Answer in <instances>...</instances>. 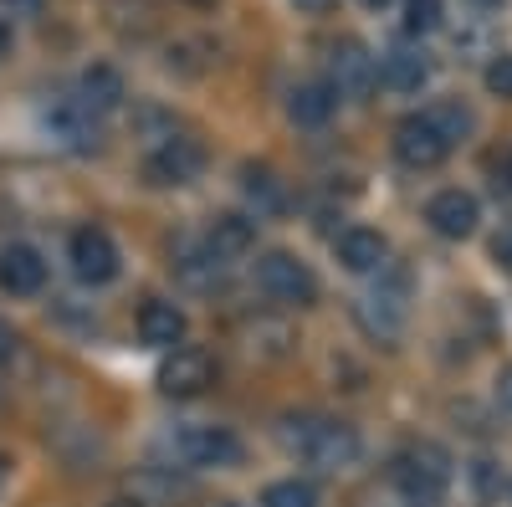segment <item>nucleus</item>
Listing matches in <instances>:
<instances>
[{"label": "nucleus", "mask_w": 512, "mask_h": 507, "mask_svg": "<svg viewBox=\"0 0 512 507\" xmlns=\"http://www.w3.org/2000/svg\"><path fill=\"white\" fill-rule=\"evenodd\" d=\"M0 6H6L11 16H36V11H41V0H0Z\"/></svg>", "instance_id": "cd10ccee"}, {"label": "nucleus", "mask_w": 512, "mask_h": 507, "mask_svg": "<svg viewBox=\"0 0 512 507\" xmlns=\"http://www.w3.org/2000/svg\"><path fill=\"white\" fill-rule=\"evenodd\" d=\"M425 118H431L436 123V129H441V139L456 149L466 134H472V113H466L461 103H436V108H425Z\"/></svg>", "instance_id": "5701e85b"}, {"label": "nucleus", "mask_w": 512, "mask_h": 507, "mask_svg": "<svg viewBox=\"0 0 512 507\" xmlns=\"http://www.w3.org/2000/svg\"><path fill=\"white\" fill-rule=\"evenodd\" d=\"M108 507H144L139 497H118V502H108Z\"/></svg>", "instance_id": "473e14b6"}, {"label": "nucleus", "mask_w": 512, "mask_h": 507, "mask_svg": "<svg viewBox=\"0 0 512 507\" xmlns=\"http://www.w3.org/2000/svg\"><path fill=\"white\" fill-rule=\"evenodd\" d=\"M338 98L328 82H297V88L287 93V118L297 123V129H323V123L333 118Z\"/></svg>", "instance_id": "2eb2a0df"}, {"label": "nucleus", "mask_w": 512, "mask_h": 507, "mask_svg": "<svg viewBox=\"0 0 512 507\" xmlns=\"http://www.w3.org/2000/svg\"><path fill=\"white\" fill-rule=\"evenodd\" d=\"M216 507H241V502H216Z\"/></svg>", "instance_id": "e433bc0d"}, {"label": "nucleus", "mask_w": 512, "mask_h": 507, "mask_svg": "<svg viewBox=\"0 0 512 507\" xmlns=\"http://www.w3.org/2000/svg\"><path fill=\"white\" fill-rule=\"evenodd\" d=\"M425 221H431V231L446 236V241H466L482 221V205L466 190H441V195H431V205H425Z\"/></svg>", "instance_id": "9d476101"}, {"label": "nucleus", "mask_w": 512, "mask_h": 507, "mask_svg": "<svg viewBox=\"0 0 512 507\" xmlns=\"http://www.w3.org/2000/svg\"><path fill=\"white\" fill-rule=\"evenodd\" d=\"M359 323H364L369 338H379V344H395L400 328H405V282L379 287V292H369V298H359Z\"/></svg>", "instance_id": "f8f14e48"}, {"label": "nucleus", "mask_w": 512, "mask_h": 507, "mask_svg": "<svg viewBox=\"0 0 512 507\" xmlns=\"http://www.w3.org/2000/svg\"><path fill=\"white\" fill-rule=\"evenodd\" d=\"M436 26H441V0H410V6H405V31L410 36H425Z\"/></svg>", "instance_id": "b1692460"}, {"label": "nucleus", "mask_w": 512, "mask_h": 507, "mask_svg": "<svg viewBox=\"0 0 512 507\" xmlns=\"http://www.w3.org/2000/svg\"><path fill=\"white\" fill-rule=\"evenodd\" d=\"M395 154H400V164H410V169H436L446 154H451V144L441 139V129L425 113H410L400 129H395Z\"/></svg>", "instance_id": "1a4fd4ad"}, {"label": "nucleus", "mask_w": 512, "mask_h": 507, "mask_svg": "<svg viewBox=\"0 0 512 507\" xmlns=\"http://www.w3.org/2000/svg\"><path fill=\"white\" fill-rule=\"evenodd\" d=\"M0 287H6L11 298H36V292L47 287V257L26 241H11L0 251Z\"/></svg>", "instance_id": "9b49d317"}, {"label": "nucleus", "mask_w": 512, "mask_h": 507, "mask_svg": "<svg viewBox=\"0 0 512 507\" xmlns=\"http://www.w3.org/2000/svg\"><path fill=\"white\" fill-rule=\"evenodd\" d=\"M333 251H338V262H344L349 272H379L384 257H390V241H384L379 231H369V226H349L344 236L333 241Z\"/></svg>", "instance_id": "ddd939ff"}, {"label": "nucleus", "mask_w": 512, "mask_h": 507, "mask_svg": "<svg viewBox=\"0 0 512 507\" xmlns=\"http://www.w3.org/2000/svg\"><path fill=\"white\" fill-rule=\"evenodd\" d=\"M359 6H369V11H379V6H390V0H359Z\"/></svg>", "instance_id": "72a5a7b5"}, {"label": "nucleus", "mask_w": 512, "mask_h": 507, "mask_svg": "<svg viewBox=\"0 0 512 507\" xmlns=\"http://www.w3.org/2000/svg\"><path fill=\"white\" fill-rule=\"evenodd\" d=\"M6 47H11V31H6V21H0V57H6Z\"/></svg>", "instance_id": "2f4dec72"}, {"label": "nucleus", "mask_w": 512, "mask_h": 507, "mask_svg": "<svg viewBox=\"0 0 512 507\" xmlns=\"http://www.w3.org/2000/svg\"><path fill=\"white\" fill-rule=\"evenodd\" d=\"M11 354H16V333H11L6 318H0V364H11Z\"/></svg>", "instance_id": "bb28decb"}, {"label": "nucleus", "mask_w": 512, "mask_h": 507, "mask_svg": "<svg viewBox=\"0 0 512 507\" xmlns=\"http://www.w3.org/2000/svg\"><path fill=\"white\" fill-rule=\"evenodd\" d=\"M41 129H47L52 144H62V149H88L93 144V113L77 108V103H57V108L41 113Z\"/></svg>", "instance_id": "f3484780"}, {"label": "nucleus", "mask_w": 512, "mask_h": 507, "mask_svg": "<svg viewBox=\"0 0 512 507\" xmlns=\"http://www.w3.org/2000/svg\"><path fill=\"white\" fill-rule=\"evenodd\" d=\"M190 6H210V0H190Z\"/></svg>", "instance_id": "4c0bfd02"}, {"label": "nucleus", "mask_w": 512, "mask_h": 507, "mask_svg": "<svg viewBox=\"0 0 512 507\" xmlns=\"http://www.w3.org/2000/svg\"><path fill=\"white\" fill-rule=\"evenodd\" d=\"M333 6V0H297V11H308V16H323Z\"/></svg>", "instance_id": "7c9ffc66"}, {"label": "nucleus", "mask_w": 512, "mask_h": 507, "mask_svg": "<svg viewBox=\"0 0 512 507\" xmlns=\"http://www.w3.org/2000/svg\"><path fill=\"white\" fill-rule=\"evenodd\" d=\"M487 93H497V98H512V52L507 57H497L492 67H487Z\"/></svg>", "instance_id": "393cba45"}, {"label": "nucleus", "mask_w": 512, "mask_h": 507, "mask_svg": "<svg viewBox=\"0 0 512 507\" xmlns=\"http://www.w3.org/2000/svg\"><path fill=\"white\" fill-rule=\"evenodd\" d=\"M0 410H6V385H0Z\"/></svg>", "instance_id": "c9c22d12"}, {"label": "nucleus", "mask_w": 512, "mask_h": 507, "mask_svg": "<svg viewBox=\"0 0 512 507\" xmlns=\"http://www.w3.org/2000/svg\"><path fill=\"white\" fill-rule=\"evenodd\" d=\"M477 487H482V492H497V472H492V461H477Z\"/></svg>", "instance_id": "c85d7f7f"}, {"label": "nucleus", "mask_w": 512, "mask_h": 507, "mask_svg": "<svg viewBox=\"0 0 512 507\" xmlns=\"http://www.w3.org/2000/svg\"><path fill=\"white\" fill-rule=\"evenodd\" d=\"M67 257H72V272L77 282H88V287H103L118 277V246L103 226H82L72 231V246H67Z\"/></svg>", "instance_id": "0eeeda50"}, {"label": "nucleus", "mask_w": 512, "mask_h": 507, "mask_svg": "<svg viewBox=\"0 0 512 507\" xmlns=\"http://www.w3.org/2000/svg\"><path fill=\"white\" fill-rule=\"evenodd\" d=\"M256 287H262L277 308H308L318 298V277L308 272V262H297L292 251L256 257Z\"/></svg>", "instance_id": "7ed1b4c3"}, {"label": "nucleus", "mask_w": 512, "mask_h": 507, "mask_svg": "<svg viewBox=\"0 0 512 507\" xmlns=\"http://www.w3.org/2000/svg\"><path fill=\"white\" fill-rule=\"evenodd\" d=\"M175 272L190 282V287H216L221 282V272H226V262L216 257V251H210V241H180L175 246Z\"/></svg>", "instance_id": "6ab92c4d"}, {"label": "nucleus", "mask_w": 512, "mask_h": 507, "mask_svg": "<svg viewBox=\"0 0 512 507\" xmlns=\"http://www.w3.org/2000/svg\"><path fill=\"white\" fill-rule=\"evenodd\" d=\"M210 251H216L221 262L231 257H246V251L256 246V221L251 216H216V226H210Z\"/></svg>", "instance_id": "412c9836"}, {"label": "nucleus", "mask_w": 512, "mask_h": 507, "mask_svg": "<svg viewBox=\"0 0 512 507\" xmlns=\"http://www.w3.org/2000/svg\"><path fill=\"white\" fill-rule=\"evenodd\" d=\"M241 195L251 200L256 216H282L287 210V190H282V180L272 175L267 164H246L241 169Z\"/></svg>", "instance_id": "aec40b11"}, {"label": "nucleus", "mask_w": 512, "mask_h": 507, "mask_svg": "<svg viewBox=\"0 0 512 507\" xmlns=\"http://www.w3.org/2000/svg\"><path fill=\"white\" fill-rule=\"evenodd\" d=\"M497 400H502V410L512 415V369H507V374L497 379Z\"/></svg>", "instance_id": "c756f323"}, {"label": "nucleus", "mask_w": 512, "mask_h": 507, "mask_svg": "<svg viewBox=\"0 0 512 507\" xmlns=\"http://www.w3.org/2000/svg\"><path fill=\"white\" fill-rule=\"evenodd\" d=\"M374 82H379V62L369 57L364 41L344 36V41L333 47V57H328V88H333V98L364 103V98L374 93Z\"/></svg>", "instance_id": "39448f33"}, {"label": "nucleus", "mask_w": 512, "mask_h": 507, "mask_svg": "<svg viewBox=\"0 0 512 507\" xmlns=\"http://www.w3.org/2000/svg\"><path fill=\"white\" fill-rule=\"evenodd\" d=\"M492 257H497V262H502V267L512 272V231H502V236L492 241Z\"/></svg>", "instance_id": "a878e982"}, {"label": "nucleus", "mask_w": 512, "mask_h": 507, "mask_svg": "<svg viewBox=\"0 0 512 507\" xmlns=\"http://www.w3.org/2000/svg\"><path fill=\"white\" fill-rule=\"evenodd\" d=\"M379 82L390 93H420L425 82H431V62H425V52L395 47V52H384V62H379Z\"/></svg>", "instance_id": "dca6fc26"}, {"label": "nucleus", "mask_w": 512, "mask_h": 507, "mask_svg": "<svg viewBox=\"0 0 512 507\" xmlns=\"http://www.w3.org/2000/svg\"><path fill=\"white\" fill-rule=\"evenodd\" d=\"M169 451L185 467H236L241 461V441L226 426H180L169 436Z\"/></svg>", "instance_id": "20e7f679"}, {"label": "nucleus", "mask_w": 512, "mask_h": 507, "mask_svg": "<svg viewBox=\"0 0 512 507\" xmlns=\"http://www.w3.org/2000/svg\"><path fill=\"white\" fill-rule=\"evenodd\" d=\"M395 482H400V492L410 502L431 507V502H441V492L451 482V456L441 446H431V441H420V446L395 456Z\"/></svg>", "instance_id": "f03ea898"}, {"label": "nucleus", "mask_w": 512, "mask_h": 507, "mask_svg": "<svg viewBox=\"0 0 512 507\" xmlns=\"http://www.w3.org/2000/svg\"><path fill=\"white\" fill-rule=\"evenodd\" d=\"M200 169H205V149L195 144V139H159L154 149H149V159H144V175L154 180V185H190V180H200Z\"/></svg>", "instance_id": "423d86ee"}, {"label": "nucleus", "mask_w": 512, "mask_h": 507, "mask_svg": "<svg viewBox=\"0 0 512 507\" xmlns=\"http://www.w3.org/2000/svg\"><path fill=\"white\" fill-rule=\"evenodd\" d=\"M262 507H318V487L303 482V477H287V482H272L262 492Z\"/></svg>", "instance_id": "4be33fe9"}, {"label": "nucleus", "mask_w": 512, "mask_h": 507, "mask_svg": "<svg viewBox=\"0 0 512 507\" xmlns=\"http://www.w3.org/2000/svg\"><path fill=\"white\" fill-rule=\"evenodd\" d=\"M77 108H88L93 118L98 113H113L118 103H123V77H118V67H108V62H93L88 72H82V82H77Z\"/></svg>", "instance_id": "a211bd4d"}, {"label": "nucleus", "mask_w": 512, "mask_h": 507, "mask_svg": "<svg viewBox=\"0 0 512 507\" xmlns=\"http://www.w3.org/2000/svg\"><path fill=\"white\" fill-rule=\"evenodd\" d=\"M139 338L149 349H175L180 338H185V313L169 303V298H149L139 308Z\"/></svg>", "instance_id": "4468645a"}, {"label": "nucleus", "mask_w": 512, "mask_h": 507, "mask_svg": "<svg viewBox=\"0 0 512 507\" xmlns=\"http://www.w3.org/2000/svg\"><path fill=\"white\" fill-rule=\"evenodd\" d=\"M6 472H11V461H6V456H0V482H6Z\"/></svg>", "instance_id": "f704fd0d"}, {"label": "nucleus", "mask_w": 512, "mask_h": 507, "mask_svg": "<svg viewBox=\"0 0 512 507\" xmlns=\"http://www.w3.org/2000/svg\"><path fill=\"white\" fill-rule=\"evenodd\" d=\"M282 446L318 472H344L359 461V431L328 415H297L282 426Z\"/></svg>", "instance_id": "f257e3e1"}, {"label": "nucleus", "mask_w": 512, "mask_h": 507, "mask_svg": "<svg viewBox=\"0 0 512 507\" xmlns=\"http://www.w3.org/2000/svg\"><path fill=\"white\" fill-rule=\"evenodd\" d=\"M216 385V364L205 349H169V359L159 364V390L169 400H195Z\"/></svg>", "instance_id": "6e6552de"}]
</instances>
